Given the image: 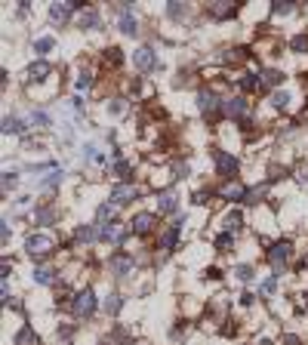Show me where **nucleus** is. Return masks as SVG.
Returning a JSON list of instances; mask_svg holds the SVG:
<instances>
[{
    "instance_id": "46",
    "label": "nucleus",
    "mask_w": 308,
    "mask_h": 345,
    "mask_svg": "<svg viewBox=\"0 0 308 345\" xmlns=\"http://www.w3.org/2000/svg\"><path fill=\"white\" fill-rule=\"evenodd\" d=\"M108 111H111V114H120V111H123V102H111Z\"/></svg>"
},
{
    "instance_id": "47",
    "label": "nucleus",
    "mask_w": 308,
    "mask_h": 345,
    "mask_svg": "<svg viewBox=\"0 0 308 345\" xmlns=\"http://www.w3.org/2000/svg\"><path fill=\"white\" fill-rule=\"evenodd\" d=\"M241 302H244V305H253V302H256V296H253V293H244V296H241Z\"/></svg>"
},
{
    "instance_id": "44",
    "label": "nucleus",
    "mask_w": 308,
    "mask_h": 345,
    "mask_svg": "<svg viewBox=\"0 0 308 345\" xmlns=\"http://www.w3.org/2000/svg\"><path fill=\"white\" fill-rule=\"evenodd\" d=\"M16 185V172H4V194Z\"/></svg>"
},
{
    "instance_id": "28",
    "label": "nucleus",
    "mask_w": 308,
    "mask_h": 345,
    "mask_svg": "<svg viewBox=\"0 0 308 345\" xmlns=\"http://www.w3.org/2000/svg\"><path fill=\"white\" fill-rule=\"evenodd\" d=\"M271 105H274L277 111H284V108L290 105V93H287V90H280V93H271Z\"/></svg>"
},
{
    "instance_id": "17",
    "label": "nucleus",
    "mask_w": 308,
    "mask_h": 345,
    "mask_svg": "<svg viewBox=\"0 0 308 345\" xmlns=\"http://www.w3.org/2000/svg\"><path fill=\"white\" fill-rule=\"evenodd\" d=\"M16 345H40V339H37L34 327H22V330L16 333Z\"/></svg>"
},
{
    "instance_id": "6",
    "label": "nucleus",
    "mask_w": 308,
    "mask_h": 345,
    "mask_svg": "<svg viewBox=\"0 0 308 345\" xmlns=\"http://www.w3.org/2000/svg\"><path fill=\"white\" fill-rule=\"evenodd\" d=\"M133 268H136V259L130 253H114L111 256V275L114 278H126Z\"/></svg>"
},
{
    "instance_id": "4",
    "label": "nucleus",
    "mask_w": 308,
    "mask_h": 345,
    "mask_svg": "<svg viewBox=\"0 0 308 345\" xmlns=\"http://www.w3.org/2000/svg\"><path fill=\"white\" fill-rule=\"evenodd\" d=\"M290 256H293V243H290V240H277V243H271V250H268V262L274 265V272H280Z\"/></svg>"
},
{
    "instance_id": "39",
    "label": "nucleus",
    "mask_w": 308,
    "mask_h": 345,
    "mask_svg": "<svg viewBox=\"0 0 308 345\" xmlns=\"http://www.w3.org/2000/svg\"><path fill=\"white\" fill-rule=\"evenodd\" d=\"M167 13H170V16H173V19H182V16H185V13H188V10H185V7H182V4H170V7H167Z\"/></svg>"
},
{
    "instance_id": "15",
    "label": "nucleus",
    "mask_w": 308,
    "mask_h": 345,
    "mask_svg": "<svg viewBox=\"0 0 308 345\" xmlns=\"http://www.w3.org/2000/svg\"><path fill=\"white\" fill-rule=\"evenodd\" d=\"M99 237V231L93 228V225H77V231H74V240L77 243H90V240H96Z\"/></svg>"
},
{
    "instance_id": "31",
    "label": "nucleus",
    "mask_w": 308,
    "mask_h": 345,
    "mask_svg": "<svg viewBox=\"0 0 308 345\" xmlns=\"http://www.w3.org/2000/svg\"><path fill=\"white\" fill-rule=\"evenodd\" d=\"M99 222H102V225L114 222V207H111V204H102V207H99Z\"/></svg>"
},
{
    "instance_id": "5",
    "label": "nucleus",
    "mask_w": 308,
    "mask_h": 345,
    "mask_svg": "<svg viewBox=\"0 0 308 345\" xmlns=\"http://www.w3.org/2000/svg\"><path fill=\"white\" fill-rule=\"evenodd\" d=\"M222 105H225V102H219V96H216L213 90H200V93H197V108L203 111V117H207V120H210V117H216Z\"/></svg>"
},
{
    "instance_id": "36",
    "label": "nucleus",
    "mask_w": 308,
    "mask_h": 345,
    "mask_svg": "<svg viewBox=\"0 0 308 345\" xmlns=\"http://www.w3.org/2000/svg\"><path fill=\"white\" fill-rule=\"evenodd\" d=\"M228 247H231V231H225V234L216 237V250H219V253H225Z\"/></svg>"
},
{
    "instance_id": "49",
    "label": "nucleus",
    "mask_w": 308,
    "mask_h": 345,
    "mask_svg": "<svg viewBox=\"0 0 308 345\" xmlns=\"http://www.w3.org/2000/svg\"><path fill=\"white\" fill-rule=\"evenodd\" d=\"M305 265H308V256H305Z\"/></svg>"
},
{
    "instance_id": "25",
    "label": "nucleus",
    "mask_w": 308,
    "mask_h": 345,
    "mask_svg": "<svg viewBox=\"0 0 308 345\" xmlns=\"http://www.w3.org/2000/svg\"><path fill=\"white\" fill-rule=\"evenodd\" d=\"M34 219H37V225H49V222L56 219V210H53V207H40V210L34 213Z\"/></svg>"
},
{
    "instance_id": "14",
    "label": "nucleus",
    "mask_w": 308,
    "mask_h": 345,
    "mask_svg": "<svg viewBox=\"0 0 308 345\" xmlns=\"http://www.w3.org/2000/svg\"><path fill=\"white\" fill-rule=\"evenodd\" d=\"M176 240H179V228L176 225H170L164 234H161V243H158V250H164V253H170L173 247H176Z\"/></svg>"
},
{
    "instance_id": "16",
    "label": "nucleus",
    "mask_w": 308,
    "mask_h": 345,
    "mask_svg": "<svg viewBox=\"0 0 308 345\" xmlns=\"http://www.w3.org/2000/svg\"><path fill=\"white\" fill-rule=\"evenodd\" d=\"M158 204H161V213H176V210H179V198H176L173 191H164V194L158 198Z\"/></svg>"
},
{
    "instance_id": "18",
    "label": "nucleus",
    "mask_w": 308,
    "mask_h": 345,
    "mask_svg": "<svg viewBox=\"0 0 308 345\" xmlns=\"http://www.w3.org/2000/svg\"><path fill=\"white\" fill-rule=\"evenodd\" d=\"M99 25H102V19H99V13H96V10H84V13H81V28L96 31Z\"/></svg>"
},
{
    "instance_id": "30",
    "label": "nucleus",
    "mask_w": 308,
    "mask_h": 345,
    "mask_svg": "<svg viewBox=\"0 0 308 345\" xmlns=\"http://www.w3.org/2000/svg\"><path fill=\"white\" fill-rule=\"evenodd\" d=\"M4 133H22V120L19 117H4Z\"/></svg>"
},
{
    "instance_id": "29",
    "label": "nucleus",
    "mask_w": 308,
    "mask_h": 345,
    "mask_svg": "<svg viewBox=\"0 0 308 345\" xmlns=\"http://www.w3.org/2000/svg\"><path fill=\"white\" fill-rule=\"evenodd\" d=\"M53 46H56V40H53V37H40V40L34 43V53H37V56H46Z\"/></svg>"
},
{
    "instance_id": "19",
    "label": "nucleus",
    "mask_w": 308,
    "mask_h": 345,
    "mask_svg": "<svg viewBox=\"0 0 308 345\" xmlns=\"http://www.w3.org/2000/svg\"><path fill=\"white\" fill-rule=\"evenodd\" d=\"M210 16H213V19H228V16H235V4H210Z\"/></svg>"
},
{
    "instance_id": "33",
    "label": "nucleus",
    "mask_w": 308,
    "mask_h": 345,
    "mask_svg": "<svg viewBox=\"0 0 308 345\" xmlns=\"http://www.w3.org/2000/svg\"><path fill=\"white\" fill-rule=\"evenodd\" d=\"M259 86H262V83L256 80V74H247V77H241V90H247V93H250V90H259Z\"/></svg>"
},
{
    "instance_id": "3",
    "label": "nucleus",
    "mask_w": 308,
    "mask_h": 345,
    "mask_svg": "<svg viewBox=\"0 0 308 345\" xmlns=\"http://www.w3.org/2000/svg\"><path fill=\"white\" fill-rule=\"evenodd\" d=\"M213 160H216V172L225 179H235L238 172V157L235 154H225V151H213Z\"/></svg>"
},
{
    "instance_id": "32",
    "label": "nucleus",
    "mask_w": 308,
    "mask_h": 345,
    "mask_svg": "<svg viewBox=\"0 0 308 345\" xmlns=\"http://www.w3.org/2000/svg\"><path fill=\"white\" fill-rule=\"evenodd\" d=\"M271 13L274 16H290L293 13V4H290V0H277V4L271 7Z\"/></svg>"
},
{
    "instance_id": "43",
    "label": "nucleus",
    "mask_w": 308,
    "mask_h": 345,
    "mask_svg": "<svg viewBox=\"0 0 308 345\" xmlns=\"http://www.w3.org/2000/svg\"><path fill=\"white\" fill-rule=\"evenodd\" d=\"M274 287H277V275H271V278H268V281L262 284V293L268 296V293H274Z\"/></svg>"
},
{
    "instance_id": "7",
    "label": "nucleus",
    "mask_w": 308,
    "mask_h": 345,
    "mask_svg": "<svg viewBox=\"0 0 308 345\" xmlns=\"http://www.w3.org/2000/svg\"><path fill=\"white\" fill-rule=\"evenodd\" d=\"M136 198H139V188L130 185V182H117V185L111 188V201H114V207H123V204H130V201H136Z\"/></svg>"
},
{
    "instance_id": "38",
    "label": "nucleus",
    "mask_w": 308,
    "mask_h": 345,
    "mask_svg": "<svg viewBox=\"0 0 308 345\" xmlns=\"http://www.w3.org/2000/svg\"><path fill=\"white\" fill-rule=\"evenodd\" d=\"M114 172H117L120 179H126V176H130V163H126V160H114Z\"/></svg>"
},
{
    "instance_id": "42",
    "label": "nucleus",
    "mask_w": 308,
    "mask_h": 345,
    "mask_svg": "<svg viewBox=\"0 0 308 345\" xmlns=\"http://www.w3.org/2000/svg\"><path fill=\"white\" fill-rule=\"evenodd\" d=\"M34 127H40V130H46V127H49V117H46L43 111H37V114H34Z\"/></svg>"
},
{
    "instance_id": "20",
    "label": "nucleus",
    "mask_w": 308,
    "mask_h": 345,
    "mask_svg": "<svg viewBox=\"0 0 308 345\" xmlns=\"http://www.w3.org/2000/svg\"><path fill=\"white\" fill-rule=\"evenodd\" d=\"M241 228H244V216H241L238 210H231V213L225 216V231L235 234V231H241Z\"/></svg>"
},
{
    "instance_id": "34",
    "label": "nucleus",
    "mask_w": 308,
    "mask_h": 345,
    "mask_svg": "<svg viewBox=\"0 0 308 345\" xmlns=\"http://www.w3.org/2000/svg\"><path fill=\"white\" fill-rule=\"evenodd\" d=\"M188 176V163L185 160H176L173 163V179H185Z\"/></svg>"
},
{
    "instance_id": "37",
    "label": "nucleus",
    "mask_w": 308,
    "mask_h": 345,
    "mask_svg": "<svg viewBox=\"0 0 308 345\" xmlns=\"http://www.w3.org/2000/svg\"><path fill=\"white\" fill-rule=\"evenodd\" d=\"M235 275H238V281H253V268L250 265H238Z\"/></svg>"
},
{
    "instance_id": "12",
    "label": "nucleus",
    "mask_w": 308,
    "mask_h": 345,
    "mask_svg": "<svg viewBox=\"0 0 308 345\" xmlns=\"http://www.w3.org/2000/svg\"><path fill=\"white\" fill-rule=\"evenodd\" d=\"M71 13H74L71 4H53V7H49V19H53L56 25H65V22L71 19Z\"/></svg>"
},
{
    "instance_id": "23",
    "label": "nucleus",
    "mask_w": 308,
    "mask_h": 345,
    "mask_svg": "<svg viewBox=\"0 0 308 345\" xmlns=\"http://www.w3.org/2000/svg\"><path fill=\"white\" fill-rule=\"evenodd\" d=\"M280 80H284V74L274 71V68H268V71H262V80H259V83H262V86H277Z\"/></svg>"
},
{
    "instance_id": "24",
    "label": "nucleus",
    "mask_w": 308,
    "mask_h": 345,
    "mask_svg": "<svg viewBox=\"0 0 308 345\" xmlns=\"http://www.w3.org/2000/svg\"><path fill=\"white\" fill-rule=\"evenodd\" d=\"M120 305H123V299L117 296V293H111L105 302H102V308H105V314H117L120 311Z\"/></svg>"
},
{
    "instance_id": "48",
    "label": "nucleus",
    "mask_w": 308,
    "mask_h": 345,
    "mask_svg": "<svg viewBox=\"0 0 308 345\" xmlns=\"http://www.w3.org/2000/svg\"><path fill=\"white\" fill-rule=\"evenodd\" d=\"M259 345H271V342H268V339H259Z\"/></svg>"
},
{
    "instance_id": "35",
    "label": "nucleus",
    "mask_w": 308,
    "mask_h": 345,
    "mask_svg": "<svg viewBox=\"0 0 308 345\" xmlns=\"http://www.w3.org/2000/svg\"><path fill=\"white\" fill-rule=\"evenodd\" d=\"M105 59H108L111 65H120V62H123V53H120L117 46H111V50H105Z\"/></svg>"
},
{
    "instance_id": "11",
    "label": "nucleus",
    "mask_w": 308,
    "mask_h": 345,
    "mask_svg": "<svg viewBox=\"0 0 308 345\" xmlns=\"http://www.w3.org/2000/svg\"><path fill=\"white\" fill-rule=\"evenodd\" d=\"M219 198H225V201H247V188L241 182H225L219 188Z\"/></svg>"
},
{
    "instance_id": "9",
    "label": "nucleus",
    "mask_w": 308,
    "mask_h": 345,
    "mask_svg": "<svg viewBox=\"0 0 308 345\" xmlns=\"http://www.w3.org/2000/svg\"><path fill=\"white\" fill-rule=\"evenodd\" d=\"M222 111H225L228 117H241V120H250V117H247V99H244V96H235V99H225Z\"/></svg>"
},
{
    "instance_id": "41",
    "label": "nucleus",
    "mask_w": 308,
    "mask_h": 345,
    "mask_svg": "<svg viewBox=\"0 0 308 345\" xmlns=\"http://www.w3.org/2000/svg\"><path fill=\"white\" fill-rule=\"evenodd\" d=\"M90 83H93V74H90V71H84L81 77H77V90H87Z\"/></svg>"
},
{
    "instance_id": "26",
    "label": "nucleus",
    "mask_w": 308,
    "mask_h": 345,
    "mask_svg": "<svg viewBox=\"0 0 308 345\" xmlns=\"http://www.w3.org/2000/svg\"><path fill=\"white\" fill-rule=\"evenodd\" d=\"M53 275H56V272H53L49 265H40V268H34V281H37V284H53Z\"/></svg>"
},
{
    "instance_id": "10",
    "label": "nucleus",
    "mask_w": 308,
    "mask_h": 345,
    "mask_svg": "<svg viewBox=\"0 0 308 345\" xmlns=\"http://www.w3.org/2000/svg\"><path fill=\"white\" fill-rule=\"evenodd\" d=\"M133 231L136 234H148L154 225H158V216H154V213H139V216H133Z\"/></svg>"
},
{
    "instance_id": "27",
    "label": "nucleus",
    "mask_w": 308,
    "mask_h": 345,
    "mask_svg": "<svg viewBox=\"0 0 308 345\" xmlns=\"http://www.w3.org/2000/svg\"><path fill=\"white\" fill-rule=\"evenodd\" d=\"M290 50H293V53H308V34L290 37Z\"/></svg>"
},
{
    "instance_id": "50",
    "label": "nucleus",
    "mask_w": 308,
    "mask_h": 345,
    "mask_svg": "<svg viewBox=\"0 0 308 345\" xmlns=\"http://www.w3.org/2000/svg\"><path fill=\"white\" fill-rule=\"evenodd\" d=\"M305 299H308V293H305Z\"/></svg>"
},
{
    "instance_id": "45",
    "label": "nucleus",
    "mask_w": 308,
    "mask_h": 345,
    "mask_svg": "<svg viewBox=\"0 0 308 345\" xmlns=\"http://www.w3.org/2000/svg\"><path fill=\"white\" fill-rule=\"evenodd\" d=\"M284 345H299V336H293V333H284Z\"/></svg>"
},
{
    "instance_id": "1",
    "label": "nucleus",
    "mask_w": 308,
    "mask_h": 345,
    "mask_svg": "<svg viewBox=\"0 0 308 345\" xmlns=\"http://www.w3.org/2000/svg\"><path fill=\"white\" fill-rule=\"evenodd\" d=\"M71 308H74V314L77 317H90L93 311H96V293L87 287V290H81L74 296V302H71Z\"/></svg>"
},
{
    "instance_id": "22",
    "label": "nucleus",
    "mask_w": 308,
    "mask_h": 345,
    "mask_svg": "<svg viewBox=\"0 0 308 345\" xmlns=\"http://www.w3.org/2000/svg\"><path fill=\"white\" fill-rule=\"evenodd\" d=\"M120 31H123V34H130V37H133V34L139 31V22H136V16H133V13L120 16Z\"/></svg>"
},
{
    "instance_id": "40",
    "label": "nucleus",
    "mask_w": 308,
    "mask_h": 345,
    "mask_svg": "<svg viewBox=\"0 0 308 345\" xmlns=\"http://www.w3.org/2000/svg\"><path fill=\"white\" fill-rule=\"evenodd\" d=\"M259 198H265V188H250L247 191V204H259Z\"/></svg>"
},
{
    "instance_id": "13",
    "label": "nucleus",
    "mask_w": 308,
    "mask_h": 345,
    "mask_svg": "<svg viewBox=\"0 0 308 345\" xmlns=\"http://www.w3.org/2000/svg\"><path fill=\"white\" fill-rule=\"evenodd\" d=\"M99 237H102L105 243H123V237H126V234H123L114 222H108V225H102V228H99Z\"/></svg>"
},
{
    "instance_id": "21",
    "label": "nucleus",
    "mask_w": 308,
    "mask_h": 345,
    "mask_svg": "<svg viewBox=\"0 0 308 345\" xmlns=\"http://www.w3.org/2000/svg\"><path fill=\"white\" fill-rule=\"evenodd\" d=\"M49 74H53V68H49L46 62H34V65L28 68V77H31V80H43V77H49Z\"/></svg>"
},
{
    "instance_id": "2",
    "label": "nucleus",
    "mask_w": 308,
    "mask_h": 345,
    "mask_svg": "<svg viewBox=\"0 0 308 345\" xmlns=\"http://www.w3.org/2000/svg\"><path fill=\"white\" fill-rule=\"evenodd\" d=\"M25 250H28L31 259H43V256L53 253V240H49L46 234H31V237L25 240Z\"/></svg>"
},
{
    "instance_id": "8",
    "label": "nucleus",
    "mask_w": 308,
    "mask_h": 345,
    "mask_svg": "<svg viewBox=\"0 0 308 345\" xmlns=\"http://www.w3.org/2000/svg\"><path fill=\"white\" fill-rule=\"evenodd\" d=\"M133 65H136L139 71H154V68H158V56H154L151 46H139V50L133 53Z\"/></svg>"
}]
</instances>
